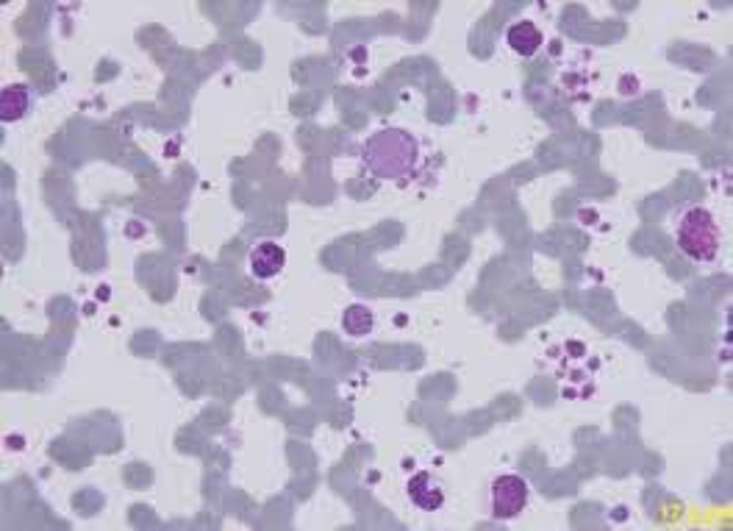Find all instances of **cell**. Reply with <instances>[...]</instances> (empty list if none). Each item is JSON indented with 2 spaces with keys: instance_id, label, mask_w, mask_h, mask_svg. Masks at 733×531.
I'll return each mask as SVG.
<instances>
[{
  "instance_id": "6da1fadb",
  "label": "cell",
  "mask_w": 733,
  "mask_h": 531,
  "mask_svg": "<svg viewBox=\"0 0 733 531\" xmlns=\"http://www.w3.org/2000/svg\"><path fill=\"white\" fill-rule=\"evenodd\" d=\"M359 159L378 181H403L420 165V142L403 128H384L361 142Z\"/></svg>"
},
{
  "instance_id": "7a4b0ae2",
  "label": "cell",
  "mask_w": 733,
  "mask_h": 531,
  "mask_svg": "<svg viewBox=\"0 0 733 531\" xmlns=\"http://www.w3.org/2000/svg\"><path fill=\"white\" fill-rule=\"evenodd\" d=\"M672 237L678 251L697 265H709L722 248V231L717 217L706 206H686L672 223Z\"/></svg>"
},
{
  "instance_id": "3957f363",
  "label": "cell",
  "mask_w": 733,
  "mask_h": 531,
  "mask_svg": "<svg viewBox=\"0 0 733 531\" xmlns=\"http://www.w3.org/2000/svg\"><path fill=\"white\" fill-rule=\"evenodd\" d=\"M528 501H531V487L517 473H500L486 487V509L497 520L520 518L528 509Z\"/></svg>"
},
{
  "instance_id": "277c9868",
  "label": "cell",
  "mask_w": 733,
  "mask_h": 531,
  "mask_svg": "<svg viewBox=\"0 0 733 531\" xmlns=\"http://www.w3.org/2000/svg\"><path fill=\"white\" fill-rule=\"evenodd\" d=\"M406 495L417 509L423 512H436L448 501V487L445 481L436 476L434 470H417L409 481H406Z\"/></svg>"
},
{
  "instance_id": "5b68a950",
  "label": "cell",
  "mask_w": 733,
  "mask_h": 531,
  "mask_svg": "<svg viewBox=\"0 0 733 531\" xmlns=\"http://www.w3.org/2000/svg\"><path fill=\"white\" fill-rule=\"evenodd\" d=\"M248 267L256 279H275V276L286 267L284 245H278V242L273 240L259 242V245L250 251Z\"/></svg>"
},
{
  "instance_id": "8992f818",
  "label": "cell",
  "mask_w": 733,
  "mask_h": 531,
  "mask_svg": "<svg viewBox=\"0 0 733 531\" xmlns=\"http://www.w3.org/2000/svg\"><path fill=\"white\" fill-rule=\"evenodd\" d=\"M506 42H509V48L517 53V56L528 59V56H534V53L542 48V31H539L531 20H520V23H514V26L509 28Z\"/></svg>"
},
{
  "instance_id": "52a82bcc",
  "label": "cell",
  "mask_w": 733,
  "mask_h": 531,
  "mask_svg": "<svg viewBox=\"0 0 733 531\" xmlns=\"http://www.w3.org/2000/svg\"><path fill=\"white\" fill-rule=\"evenodd\" d=\"M28 101H31V95H28V89L23 84H9L3 89L0 92V117H3V123L20 120L28 112Z\"/></svg>"
},
{
  "instance_id": "ba28073f",
  "label": "cell",
  "mask_w": 733,
  "mask_h": 531,
  "mask_svg": "<svg viewBox=\"0 0 733 531\" xmlns=\"http://www.w3.org/2000/svg\"><path fill=\"white\" fill-rule=\"evenodd\" d=\"M342 329L348 331L350 337H356V340L367 337V334L375 329L373 309L364 304L348 306V309H345V315H342Z\"/></svg>"
}]
</instances>
